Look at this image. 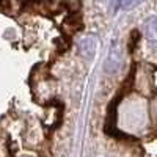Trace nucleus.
Wrapping results in <instances>:
<instances>
[{
	"label": "nucleus",
	"instance_id": "f03ea898",
	"mask_svg": "<svg viewBox=\"0 0 157 157\" xmlns=\"http://www.w3.org/2000/svg\"><path fill=\"white\" fill-rule=\"evenodd\" d=\"M120 64H121V50H120L118 43H113L112 49H110V54H109V58H107V63H105V69L109 72H113L120 68Z\"/></svg>",
	"mask_w": 157,
	"mask_h": 157
},
{
	"label": "nucleus",
	"instance_id": "7ed1b4c3",
	"mask_svg": "<svg viewBox=\"0 0 157 157\" xmlns=\"http://www.w3.org/2000/svg\"><path fill=\"white\" fill-rule=\"evenodd\" d=\"M145 36L152 43L157 41V16H152L145 22Z\"/></svg>",
	"mask_w": 157,
	"mask_h": 157
},
{
	"label": "nucleus",
	"instance_id": "f257e3e1",
	"mask_svg": "<svg viewBox=\"0 0 157 157\" xmlns=\"http://www.w3.org/2000/svg\"><path fill=\"white\" fill-rule=\"evenodd\" d=\"M96 47H98V41H96L94 36H85L77 44V49H78V52H80V55L85 57V58L93 57L94 52H96Z\"/></svg>",
	"mask_w": 157,
	"mask_h": 157
},
{
	"label": "nucleus",
	"instance_id": "20e7f679",
	"mask_svg": "<svg viewBox=\"0 0 157 157\" xmlns=\"http://www.w3.org/2000/svg\"><path fill=\"white\" fill-rule=\"evenodd\" d=\"M141 2L143 0H120V8L121 10H132Z\"/></svg>",
	"mask_w": 157,
	"mask_h": 157
}]
</instances>
